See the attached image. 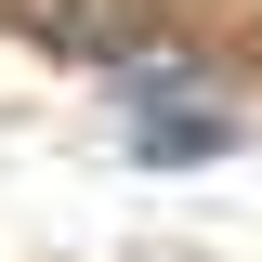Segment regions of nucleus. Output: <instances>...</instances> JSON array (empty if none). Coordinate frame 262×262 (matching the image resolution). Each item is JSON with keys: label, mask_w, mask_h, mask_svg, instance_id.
Instances as JSON below:
<instances>
[{"label": "nucleus", "mask_w": 262, "mask_h": 262, "mask_svg": "<svg viewBox=\"0 0 262 262\" xmlns=\"http://www.w3.org/2000/svg\"><path fill=\"white\" fill-rule=\"evenodd\" d=\"M118 144H131V158H158V170H196V158H223V144H236V105L196 92L184 53H131V66H118Z\"/></svg>", "instance_id": "obj_1"}, {"label": "nucleus", "mask_w": 262, "mask_h": 262, "mask_svg": "<svg viewBox=\"0 0 262 262\" xmlns=\"http://www.w3.org/2000/svg\"><path fill=\"white\" fill-rule=\"evenodd\" d=\"M13 27H27L39 53H66V66H131V53H158V13H144V0H13Z\"/></svg>", "instance_id": "obj_2"}]
</instances>
